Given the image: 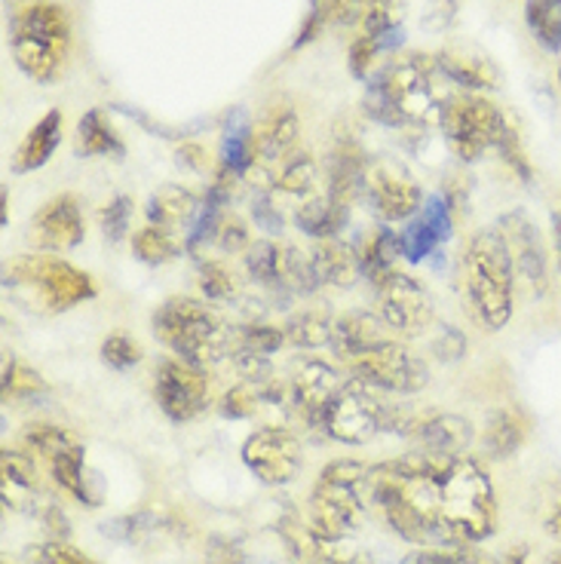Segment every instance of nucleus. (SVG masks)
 <instances>
[{
	"label": "nucleus",
	"instance_id": "f257e3e1",
	"mask_svg": "<svg viewBox=\"0 0 561 564\" xmlns=\"http://www.w3.org/2000/svg\"><path fill=\"white\" fill-rule=\"evenodd\" d=\"M435 524L442 543L476 546L497 528V497L488 473L470 457H449L435 481Z\"/></svg>",
	"mask_w": 561,
	"mask_h": 564
},
{
	"label": "nucleus",
	"instance_id": "f03ea898",
	"mask_svg": "<svg viewBox=\"0 0 561 564\" xmlns=\"http://www.w3.org/2000/svg\"><path fill=\"white\" fill-rule=\"evenodd\" d=\"M445 77L435 58L402 56L380 70L368 93V111L387 127H430L439 123L451 93L439 89Z\"/></svg>",
	"mask_w": 561,
	"mask_h": 564
},
{
	"label": "nucleus",
	"instance_id": "7ed1b4c3",
	"mask_svg": "<svg viewBox=\"0 0 561 564\" xmlns=\"http://www.w3.org/2000/svg\"><path fill=\"white\" fill-rule=\"evenodd\" d=\"M463 282L485 328L500 332L513 319L516 270L500 230H478L463 252Z\"/></svg>",
	"mask_w": 561,
	"mask_h": 564
},
{
	"label": "nucleus",
	"instance_id": "20e7f679",
	"mask_svg": "<svg viewBox=\"0 0 561 564\" xmlns=\"http://www.w3.org/2000/svg\"><path fill=\"white\" fill-rule=\"evenodd\" d=\"M157 338L179 359L212 366L234 352V335L215 313L194 297H169L154 313Z\"/></svg>",
	"mask_w": 561,
	"mask_h": 564
},
{
	"label": "nucleus",
	"instance_id": "39448f33",
	"mask_svg": "<svg viewBox=\"0 0 561 564\" xmlns=\"http://www.w3.org/2000/svg\"><path fill=\"white\" fill-rule=\"evenodd\" d=\"M15 65L37 84H53L68 58L71 22L56 3H31L13 19Z\"/></svg>",
	"mask_w": 561,
	"mask_h": 564
},
{
	"label": "nucleus",
	"instance_id": "423d86ee",
	"mask_svg": "<svg viewBox=\"0 0 561 564\" xmlns=\"http://www.w3.org/2000/svg\"><path fill=\"white\" fill-rule=\"evenodd\" d=\"M7 285L50 313H65L96 297L93 276L53 254H19L7 268Z\"/></svg>",
	"mask_w": 561,
	"mask_h": 564
},
{
	"label": "nucleus",
	"instance_id": "0eeeda50",
	"mask_svg": "<svg viewBox=\"0 0 561 564\" xmlns=\"http://www.w3.org/2000/svg\"><path fill=\"white\" fill-rule=\"evenodd\" d=\"M371 466L359 460H332L320 473V481L310 494V528L316 534L344 540L356 531L365 509L363 485Z\"/></svg>",
	"mask_w": 561,
	"mask_h": 564
},
{
	"label": "nucleus",
	"instance_id": "6e6552de",
	"mask_svg": "<svg viewBox=\"0 0 561 564\" xmlns=\"http://www.w3.org/2000/svg\"><path fill=\"white\" fill-rule=\"evenodd\" d=\"M439 127L445 132L449 148L463 163H476L488 151L500 148L513 120L494 101L482 99L476 93H457L445 101Z\"/></svg>",
	"mask_w": 561,
	"mask_h": 564
},
{
	"label": "nucleus",
	"instance_id": "1a4fd4ad",
	"mask_svg": "<svg viewBox=\"0 0 561 564\" xmlns=\"http://www.w3.org/2000/svg\"><path fill=\"white\" fill-rule=\"evenodd\" d=\"M347 371L356 383L387 393H421L430 383V368L396 340H380L359 356L347 359Z\"/></svg>",
	"mask_w": 561,
	"mask_h": 564
},
{
	"label": "nucleus",
	"instance_id": "9d476101",
	"mask_svg": "<svg viewBox=\"0 0 561 564\" xmlns=\"http://www.w3.org/2000/svg\"><path fill=\"white\" fill-rule=\"evenodd\" d=\"M320 430L344 445H365L390 430V405L380 402L363 383H344V390L323 411Z\"/></svg>",
	"mask_w": 561,
	"mask_h": 564
},
{
	"label": "nucleus",
	"instance_id": "9b49d317",
	"mask_svg": "<svg viewBox=\"0 0 561 564\" xmlns=\"http://www.w3.org/2000/svg\"><path fill=\"white\" fill-rule=\"evenodd\" d=\"M157 405L163 409L169 421L187 423L206 411L212 399V381L206 366L187 362V359H166L157 371Z\"/></svg>",
	"mask_w": 561,
	"mask_h": 564
},
{
	"label": "nucleus",
	"instance_id": "f8f14e48",
	"mask_svg": "<svg viewBox=\"0 0 561 564\" xmlns=\"http://www.w3.org/2000/svg\"><path fill=\"white\" fill-rule=\"evenodd\" d=\"M363 194L371 212L387 225L414 218L423 209L421 184L390 160H375V163L365 166Z\"/></svg>",
	"mask_w": 561,
	"mask_h": 564
},
{
	"label": "nucleus",
	"instance_id": "ddd939ff",
	"mask_svg": "<svg viewBox=\"0 0 561 564\" xmlns=\"http://www.w3.org/2000/svg\"><path fill=\"white\" fill-rule=\"evenodd\" d=\"M497 230L506 242L516 282H521V289H528V295H543L547 292V246H543L540 227L521 209H513L497 221Z\"/></svg>",
	"mask_w": 561,
	"mask_h": 564
},
{
	"label": "nucleus",
	"instance_id": "4468645a",
	"mask_svg": "<svg viewBox=\"0 0 561 564\" xmlns=\"http://www.w3.org/2000/svg\"><path fill=\"white\" fill-rule=\"evenodd\" d=\"M375 292H378L380 319L396 332L421 335L423 328L433 323V297L427 295L421 282L402 270H393L375 282Z\"/></svg>",
	"mask_w": 561,
	"mask_h": 564
},
{
	"label": "nucleus",
	"instance_id": "2eb2a0df",
	"mask_svg": "<svg viewBox=\"0 0 561 564\" xmlns=\"http://www.w3.org/2000/svg\"><path fill=\"white\" fill-rule=\"evenodd\" d=\"M301 457L304 454H301V442L295 433L280 430V426L258 430L242 445V464L265 485H289L301 469Z\"/></svg>",
	"mask_w": 561,
	"mask_h": 564
},
{
	"label": "nucleus",
	"instance_id": "dca6fc26",
	"mask_svg": "<svg viewBox=\"0 0 561 564\" xmlns=\"http://www.w3.org/2000/svg\"><path fill=\"white\" fill-rule=\"evenodd\" d=\"M84 215L71 194L46 199L37 215L31 218L29 240L43 252H71L84 242Z\"/></svg>",
	"mask_w": 561,
	"mask_h": 564
},
{
	"label": "nucleus",
	"instance_id": "f3484780",
	"mask_svg": "<svg viewBox=\"0 0 561 564\" xmlns=\"http://www.w3.org/2000/svg\"><path fill=\"white\" fill-rule=\"evenodd\" d=\"M344 383L341 381V375H337L335 368L325 366L320 359H308V362H301L295 368V375H292V383H289V399H292V405L298 409V414L304 417L313 426H320L323 421V411L332 405V399H335L341 390H344Z\"/></svg>",
	"mask_w": 561,
	"mask_h": 564
},
{
	"label": "nucleus",
	"instance_id": "a211bd4d",
	"mask_svg": "<svg viewBox=\"0 0 561 564\" xmlns=\"http://www.w3.org/2000/svg\"><path fill=\"white\" fill-rule=\"evenodd\" d=\"M451 206L442 197L427 199L411 225L399 234V242H402V258L408 261H423L427 254H433L439 249V242L445 240L451 234Z\"/></svg>",
	"mask_w": 561,
	"mask_h": 564
},
{
	"label": "nucleus",
	"instance_id": "6ab92c4d",
	"mask_svg": "<svg viewBox=\"0 0 561 564\" xmlns=\"http://www.w3.org/2000/svg\"><path fill=\"white\" fill-rule=\"evenodd\" d=\"M439 68L445 74V80L461 86L463 93H478V89H494L497 86V68L485 53H478L470 43H454L445 46L439 56Z\"/></svg>",
	"mask_w": 561,
	"mask_h": 564
},
{
	"label": "nucleus",
	"instance_id": "aec40b11",
	"mask_svg": "<svg viewBox=\"0 0 561 564\" xmlns=\"http://www.w3.org/2000/svg\"><path fill=\"white\" fill-rule=\"evenodd\" d=\"M255 139V166H280L285 156L292 154L298 141V113L282 105L270 108L265 120L252 129Z\"/></svg>",
	"mask_w": 561,
	"mask_h": 564
},
{
	"label": "nucleus",
	"instance_id": "412c9836",
	"mask_svg": "<svg viewBox=\"0 0 561 564\" xmlns=\"http://www.w3.org/2000/svg\"><path fill=\"white\" fill-rule=\"evenodd\" d=\"M148 221L154 227H163L169 234H182V237H191V230L197 227L199 215H203V206L199 199L184 191L179 184H166L160 187L154 197L148 199Z\"/></svg>",
	"mask_w": 561,
	"mask_h": 564
},
{
	"label": "nucleus",
	"instance_id": "4be33fe9",
	"mask_svg": "<svg viewBox=\"0 0 561 564\" xmlns=\"http://www.w3.org/2000/svg\"><path fill=\"white\" fill-rule=\"evenodd\" d=\"M414 438H418V452L435 457H461L473 442V426L457 414H430L414 430Z\"/></svg>",
	"mask_w": 561,
	"mask_h": 564
},
{
	"label": "nucleus",
	"instance_id": "5701e85b",
	"mask_svg": "<svg viewBox=\"0 0 561 564\" xmlns=\"http://www.w3.org/2000/svg\"><path fill=\"white\" fill-rule=\"evenodd\" d=\"M0 476H3V503L19 512H34L37 509V469L34 460L19 452H3L0 454Z\"/></svg>",
	"mask_w": 561,
	"mask_h": 564
},
{
	"label": "nucleus",
	"instance_id": "b1692460",
	"mask_svg": "<svg viewBox=\"0 0 561 564\" xmlns=\"http://www.w3.org/2000/svg\"><path fill=\"white\" fill-rule=\"evenodd\" d=\"M310 268L320 285H350L363 268H359V252L341 240H323L310 252Z\"/></svg>",
	"mask_w": 561,
	"mask_h": 564
},
{
	"label": "nucleus",
	"instance_id": "393cba45",
	"mask_svg": "<svg viewBox=\"0 0 561 564\" xmlns=\"http://www.w3.org/2000/svg\"><path fill=\"white\" fill-rule=\"evenodd\" d=\"M62 141V111H46L29 129V135L22 139V144L15 148L13 156V172H34L46 166V160L53 156V151L58 148Z\"/></svg>",
	"mask_w": 561,
	"mask_h": 564
},
{
	"label": "nucleus",
	"instance_id": "a878e982",
	"mask_svg": "<svg viewBox=\"0 0 561 564\" xmlns=\"http://www.w3.org/2000/svg\"><path fill=\"white\" fill-rule=\"evenodd\" d=\"M380 340H387L380 335V319L375 313H344L337 316L332 325V350L347 362L353 356H359L368 347H375Z\"/></svg>",
	"mask_w": 561,
	"mask_h": 564
},
{
	"label": "nucleus",
	"instance_id": "bb28decb",
	"mask_svg": "<svg viewBox=\"0 0 561 564\" xmlns=\"http://www.w3.org/2000/svg\"><path fill=\"white\" fill-rule=\"evenodd\" d=\"M74 151L80 156H123L127 148L117 135V129L111 127V120L105 117V111L93 108L84 113V120L77 123V141Z\"/></svg>",
	"mask_w": 561,
	"mask_h": 564
},
{
	"label": "nucleus",
	"instance_id": "cd10ccee",
	"mask_svg": "<svg viewBox=\"0 0 561 564\" xmlns=\"http://www.w3.org/2000/svg\"><path fill=\"white\" fill-rule=\"evenodd\" d=\"M50 476L56 479L58 488H65L71 497H77L80 503L86 507H99V494H93V485L86 479V457H84V445H71L68 452H62L58 457H53L50 464Z\"/></svg>",
	"mask_w": 561,
	"mask_h": 564
},
{
	"label": "nucleus",
	"instance_id": "c85d7f7f",
	"mask_svg": "<svg viewBox=\"0 0 561 564\" xmlns=\"http://www.w3.org/2000/svg\"><path fill=\"white\" fill-rule=\"evenodd\" d=\"M396 258H402V242H399V234L380 227L375 230L368 240L363 242L359 249V268L371 282H380L387 273L396 270Z\"/></svg>",
	"mask_w": 561,
	"mask_h": 564
},
{
	"label": "nucleus",
	"instance_id": "c756f323",
	"mask_svg": "<svg viewBox=\"0 0 561 564\" xmlns=\"http://www.w3.org/2000/svg\"><path fill=\"white\" fill-rule=\"evenodd\" d=\"M344 218H347V206L332 199L328 194L325 197L308 199L295 212V225L304 234H310V237H320V240H332L337 230H341V225H344Z\"/></svg>",
	"mask_w": 561,
	"mask_h": 564
},
{
	"label": "nucleus",
	"instance_id": "7c9ffc66",
	"mask_svg": "<svg viewBox=\"0 0 561 564\" xmlns=\"http://www.w3.org/2000/svg\"><path fill=\"white\" fill-rule=\"evenodd\" d=\"M365 7H368V0H313V13H310L308 29L301 31V37H298V46L313 41V34L328 22L332 25H359Z\"/></svg>",
	"mask_w": 561,
	"mask_h": 564
},
{
	"label": "nucleus",
	"instance_id": "2f4dec72",
	"mask_svg": "<svg viewBox=\"0 0 561 564\" xmlns=\"http://www.w3.org/2000/svg\"><path fill=\"white\" fill-rule=\"evenodd\" d=\"M525 442V423L513 409H497L485 423V452L492 457H509Z\"/></svg>",
	"mask_w": 561,
	"mask_h": 564
},
{
	"label": "nucleus",
	"instance_id": "473e14b6",
	"mask_svg": "<svg viewBox=\"0 0 561 564\" xmlns=\"http://www.w3.org/2000/svg\"><path fill=\"white\" fill-rule=\"evenodd\" d=\"M320 182V172H316V160L304 151H292V154L282 160L273 175V184L282 194H292V197H310L316 191Z\"/></svg>",
	"mask_w": 561,
	"mask_h": 564
},
{
	"label": "nucleus",
	"instance_id": "72a5a7b5",
	"mask_svg": "<svg viewBox=\"0 0 561 564\" xmlns=\"http://www.w3.org/2000/svg\"><path fill=\"white\" fill-rule=\"evenodd\" d=\"M285 258H289V249H282L277 242H255L246 252L249 276L261 285H270V289H285Z\"/></svg>",
	"mask_w": 561,
	"mask_h": 564
},
{
	"label": "nucleus",
	"instance_id": "f704fd0d",
	"mask_svg": "<svg viewBox=\"0 0 561 564\" xmlns=\"http://www.w3.org/2000/svg\"><path fill=\"white\" fill-rule=\"evenodd\" d=\"M525 22L533 41L547 53L561 50V0H528L525 3Z\"/></svg>",
	"mask_w": 561,
	"mask_h": 564
},
{
	"label": "nucleus",
	"instance_id": "c9c22d12",
	"mask_svg": "<svg viewBox=\"0 0 561 564\" xmlns=\"http://www.w3.org/2000/svg\"><path fill=\"white\" fill-rule=\"evenodd\" d=\"M332 319L323 316V313H298L292 316L282 335H285V344H292L298 350H320L325 344H332Z\"/></svg>",
	"mask_w": 561,
	"mask_h": 564
},
{
	"label": "nucleus",
	"instance_id": "e433bc0d",
	"mask_svg": "<svg viewBox=\"0 0 561 564\" xmlns=\"http://www.w3.org/2000/svg\"><path fill=\"white\" fill-rule=\"evenodd\" d=\"M402 15H406V0H368L359 29H363L365 37L393 41Z\"/></svg>",
	"mask_w": 561,
	"mask_h": 564
},
{
	"label": "nucleus",
	"instance_id": "4c0bfd02",
	"mask_svg": "<svg viewBox=\"0 0 561 564\" xmlns=\"http://www.w3.org/2000/svg\"><path fill=\"white\" fill-rule=\"evenodd\" d=\"M132 249H136V254L144 264H166V261H172L175 254L182 252V242H179L175 234H169L163 227L148 225L132 237Z\"/></svg>",
	"mask_w": 561,
	"mask_h": 564
},
{
	"label": "nucleus",
	"instance_id": "58836bf2",
	"mask_svg": "<svg viewBox=\"0 0 561 564\" xmlns=\"http://www.w3.org/2000/svg\"><path fill=\"white\" fill-rule=\"evenodd\" d=\"M71 445H77V438L71 436L68 430L62 426H50V423H34L25 433V448H29L34 457H41L43 464H50L53 457H58L62 452H68Z\"/></svg>",
	"mask_w": 561,
	"mask_h": 564
},
{
	"label": "nucleus",
	"instance_id": "ea45409f",
	"mask_svg": "<svg viewBox=\"0 0 561 564\" xmlns=\"http://www.w3.org/2000/svg\"><path fill=\"white\" fill-rule=\"evenodd\" d=\"M399 564H494L482 552L461 546V543H445V546H421L418 552H408Z\"/></svg>",
	"mask_w": 561,
	"mask_h": 564
},
{
	"label": "nucleus",
	"instance_id": "a19ab883",
	"mask_svg": "<svg viewBox=\"0 0 561 564\" xmlns=\"http://www.w3.org/2000/svg\"><path fill=\"white\" fill-rule=\"evenodd\" d=\"M46 387H43L41 375L29 368L25 362H19V359H10L7 368H3V395H13V399H31V395L43 393Z\"/></svg>",
	"mask_w": 561,
	"mask_h": 564
},
{
	"label": "nucleus",
	"instance_id": "79ce46f5",
	"mask_svg": "<svg viewBox=\"0 0 561 564\" xmlns=\"http://www.w3.org/2000/svg\"><path fill=\"white\" fill-rule=\"evenodd\" d=\"M31 564H99L93 562L86 552L74 550L65 540H46V543H37L29 550Z\"/></svg>",
	"mask_w": 561,
	"mask_h": 564
},
{
	"label": "nucleus",
	"instance_id": "37998d69",
	"mask_svg": "<svg viewBox=\"0 0 561 564\" xmlns=\"http://www.w3.org/2000/svg\"><path fill=\"white\" fill-rule=\"evenodd\" d=\"M101 359H105V366L120 368V371L139 366L141 362L139 340H132L129 335H123V332H117V335L105 338V344H101Z\"/></svg>",
	"mask_w": 561,
	"mask_h": 564
},
{
	"label": "nucleus",
	"instance_id": "c03bdc74",
	"mask_svg": "<svg viewBox=\"0 0 561 564\" xmlns=\"http://www.w3.org/2000/svg\"><path fill=\"white\" fill-rule=\"evenodd\" d=\"M285 344V335L280 328H270V325H249V328H239V347L237 350L258 352V356H270Z\"/></svg>",
	"mask_w": 561,
	"mask_h": 564
},
{
	"label": "nucleus",
	"instance_id": "a18cd8bd",
	"mask_svg": "<svg viewBox=\"0 0 561 564\" xmlns=\"http://www.w3.org/2000/svg\"><path fill=\"white\" fill-rule=\"evenodd\" d=\"M129 218H132V199L114 197L105 209H101L99 221L105 237L111 242H120L129 234Z\"/></svg>",
	"mask_w": 561,
	"mask_h": 564
},
{
	"label": "nucleus",
	"instance_id": "49530a36",
	"mask_svg": "<svg viewBox=\"0 0 561 564\" xmlns=\"http://www.w3.org/2000/svg\"><path fill=\"white\" fill-rule=\"evenodd\" d=\"M393 41H380V37H365L359 34L350 46V74L353 77H368V70L378 65V56Z\"/></svg>",
	"mask_w": 561,
	"mask_h": 564
},
{
	"label": "nucleus",
	"instance_id": "de8ad7c7",
	"mask_svg": "<svg viewBox=\"0 0 561 564\" xmlns=\"http://www.w3.org/2000/svg\"><path fill=\"white\" fill-rule=\"evenodd\" d=\"M199 289L212 301H225V297L234 295V276L225 264L206 261V264H199Z\"/></svg>",
	"mask_w": 561,
	"mask_h": 564
},
{
	"label": "nucleus",
	"instance_id": "09e8293b",
	"mask_svg": "<svg viewBox=\"0 0 561 564\" xmlns=\"http://www.w3.org/2000/svg\"><path fill=\"white\" fill-rule=\"evenodd\" d=\"M497 154H500V160H506V166L516 172L521 182H531V163H528V156H525V151H521L516 123L506 129V135L504 141H500V148H497Z\"/></svg>",
	"mask_w": 561,
	"mask_h": 564
},
{
	"label": "nucleus",
	"instance_id": "8fccbe9b",
	"mask_svg": "<svg viewBox=\"0 0 561 564\" xmlns=\"http://www.w3.org/2000/svg\"><path fill=\"white\" fill-rule=\"evenodd\" d=\"M258 387H261V383L255 381H246L239 383V387H234V390L225 395L222 411H225L227 417H249V414H255V411H258Z\"/></svg>",
	"mask_w": 561,
	"mask_h": 564
},
{
	"label": "nucleus",
	"instance_id": "3c124183",
	"mask_svg": "<svg viewBox=\"0 0 561 564\" xmlns=\"http://www.w3.org/2000/svg\"><path fill=\"white\" fill-rule=\"evenodd\" d=\"M215 242L225 249V252H239V249H249V227L239 221L237 215H222V221L215 227Z\"/></svg>",
	"mask_w": 561,
	"mask_h": 564
},
{
	"label": "nucleus",
	"instance_id": "603ef678",
	"mask_svg": "<svg viewBox=\"0 0 561 564\" xmlns=\"http://www.w3.org/2000/svg\"><path fill=\"white\" fill-rule=\"evenodd\" d=\"M206 564H246L242 552L227 543V540H212L209 552H206Z\"/></svg>",
	"mask_w": 561,
	"mask_h": 564
},
{
	"label": "nucleus",
	"instance_id": "864d4df0",
	"mask_svg": "<svg viewBox=\"0 0 561 564\" xmlns=\"http://www.w3.org/2000/svg\"><path fill=\"white\" fill-rule=\"evenodd\" d=\"M255 221L265 227V230H280L282 227V218H280V209H273V203H270V197H261L255 199Z\"/></svg>",
	"mask_w": 561,
	"mask_h": 564
},
{
	"label": "nucleus",
	"instance_id": "5fc2aeb1",
	"mask_svg": "<svg viewBox=\"0 0 561 564\" xmlns=\"http://www.w3.org/2000/svg\"><path fill=\"white\" fill-rule=\"evenodd\" d=\"M179 160L187 163L191 170H206V154H203V148H197V144H182L179 148Z\"/></svg>",
	"mask_w": 561,
	"mask_h": 564
},
{
	"label": "nucleus",
	"instance_id": "6e6d98bb",
	"mask_svg": "<svg viewBox=\"0 0 561 564\" xmlns=\"http://www.w3.org/2000/svg\"><path fill=\"white\" fill-rule=\"evenodd\" d=\"M435 350L442 352L445 359H457V356L463 352V338L454 332V328H451V332H445V340H442V344H435Z\"/></svg>",
	"mask_w": 561,
	"mask_h": 564
},
{
	"label": "nucleus",
	"instance_id": "4d7b16f0",
	"mask_svg": "<svg viewBox=\"0 0 561 564\" xmlns=\"http://www.w3.org/2000/svg\"><path fill=\"white\" fill-rule=\"evenodd\" d=\"M43 522H46V528H50L53 534H58V540H65V536H68V522H65V516H62L56 507H46Z\"/></svg>",
	"mask_w": 561,
	"mask_h": 564
},
{
	"label": "nucleus",
	"instance_id": "13d9d810",
	"mask_svg": "<svg viewBox=\"0 0 561 564\" xmlns=\"http://www.w3.org/2000/svg\"><path fill=\"white\" fill-rule=\"evenodd\" d=\"M552 249H555V273H559L561 285V212L555 215V221H552Z\"/></svg>",
	"mask_w": 561,
	"mask_h": 564
},
{
	"label": "nucleus",
	"instance_id": "bf43d9fd",
	"mask_svg": "<svg viewBox=\"0 0 561 564\" xmlns=\"http://www.w3.org/2000/svg\"><path fill=\"white\" fill-rule=\"evenodd\" d=\"M547 531L552 536H559L561 540V503L552 512H549V519H547Z\"/></svg>",
	"mask_w": 561,
	"mask_h": 564
},
{
	"label": "nucleus",
	"instance_id": "052dcab7",
	"mask_svg": "<svg viewBox=\"0 0 561 564\" xmlns=\"http://www.w3.org/2000/svg\"><path fill=\"white\" fill-rule=\"evenodd\" d=\"M547 564H561V550L559 552H552V555H549V562Z\"/></svg>",
	"mask_w": 561,
	"mask_h": 564
},
{
	"label": "nucleus",
	"instance_id": "680f3d73",
	"mask_svg": "<svg viewBox=\"0 0 561 564\" xmlns=\"http://www.w3.org/2000/svg\"><path fill=\"white\" fill-rule=\"evenodd\" d=\"M559 80H561V68H559Z\"/></svg>",
	"mask_w": 561,
	"mask_h": 564
}]
</instances>
